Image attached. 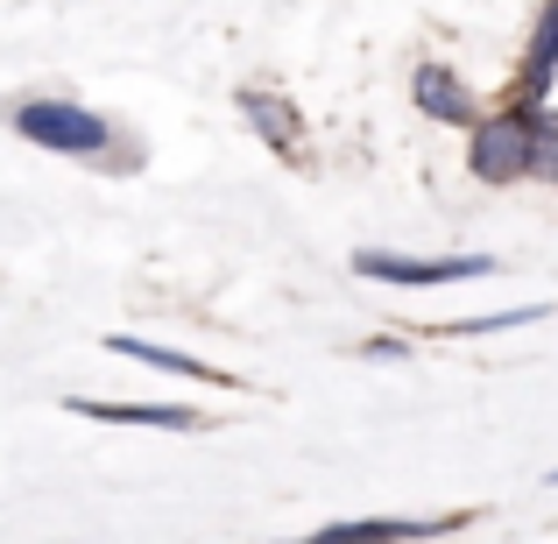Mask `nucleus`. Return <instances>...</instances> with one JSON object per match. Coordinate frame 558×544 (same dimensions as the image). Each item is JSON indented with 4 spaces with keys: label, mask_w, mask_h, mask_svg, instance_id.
Masks as SVG:
<instances>
[{
    "label": "nucleus",
    "mask_w": 558,
    "mask_h": 544,
    "mask_svg": "<svg viewBox=\"0 0 558 544\" xmlns=\"http://www.w3.org/2000/svg\"><path fill=\"white\" fill-rule=\"evenodd\" d=\"M551 78H558V8H545V14H537V28H531L523 78H517V107H545Z\"/></svg>",
    "instance_id": "nucleus-6"
},
{
    "label": "nucleus",
    "mask_w": 558,
    "mask_h": 544,
    "mask_svg": "<svg viewBox=\"0 0 558 544\" xmlns=\"http://www.w3.org/2000/svg\"><path fill=\"white\" fill-rule=\"evenodd\" d=\"M531 178H558V107H531Z\"/></svg>",
    "instance_id": "nucleus-10"
},
{
    "label": "nucleus",
    "mask_w": 558,
    "mask_h": 544,
    "mask_svg": "<svg viewBox=\"0 0 558 544\" xmlns=\"http://www.w3.org/2000/svg\"><path fill=\"white\" fill-rule=\"evenodd\" d=\"M14 128L28 142H43V149H64V156H99L113 142L107 121L93 107H71V99H28V107H14Z\"/></svg>",
    "instance_id": "nucleus-1"
},
{
    "label": "nucleus",
    "mask_w": 558,
    "mask_h": 544,
    "mask_svg": "<svg viewBox=\"0 0 558 544\" xmlns=\"http://www.w3.org/2000/svg\"><path fill=\"white\" fill-rule=\"evenodd\" d=\"M551 481H558V474H551Z\"/></svg>",
    "instance_id": "nucleus-11"
},
{
    "label": "nucleus",
    "mask_w": 558,
    "mask_h": 544,
    "mask_svg": "<svg viewBox=\"0 0 558 544\" xmlns=\"http://www.w3.org/2000/svg\"><path fill=\"white\" fill-rule=\"evenodd\" d=\"M460 517H354V523H326V531L298 537V544H417V537H438L452 531Z\"/></svg>",
    "instance_id": "nucleus-4"
},
{
    "label": "nucleus",
    "mask_w": 558,
    "mask_h": 544,
    "mask_svg": "<svg viewBox=\"0 0 558 544\" xmlns=\"http://www.w3.org/2000/svg\"><path fill=\"white\" fill-rule=\"evenodd\" d=\"M241 113H247V128H255V135H269L283 156L298 149V113H290L276 93H241Z\"/></svg>",
    "instance_id": "nucleus-9"
},
{
    "label": "nucleus",
    "mask_w": 558,
    "mask_h": 544,
    "mask_svg": "<svg viewBox=\"0 0 558 544\" xmlns=\"http://www.w3.org/2000/svg\"><path fill=\"white\" fill-rule=\"evenodd\" d=\"M78 418H99V424H156V432H198V410L184 403H93V396H71Z\"/></svg>",
    "instance_id": "nucleus-7"
},
{
    "label": "nucleus",
    "mask_w": 558,
    "mask_h": 544,
    "mask_svg": "<svg viewBox=\"0 0 558 544\" xmlns=\"http://www.w3.org/2000/svg\"><path fill=\"white\" fill-rule=\"evenodd\" d=\"M410 93H417V107L432 113V121H452V128H474V93H466L460 78H452L446 64H417V78H410Z\"/></svg>",
    "instance_id": "nucleus-5"
},
{
    "label": "nucleus",
    "mask_w": 558,
    "mask_h": 544,
    "mask_svg": "<svg viewBox=\"0 0 558 544\" xmlns=\"http://www.w3.org/2000/svg\"><path fill=\"white\" fill-rule=\"evenodd\" d=\"M113 354L121 361H142V367H156V375H184V382H219L205 361H191V354H178V347H156V340H135V333H113Z\"/></svg>",
    "instance_id": "nucleus-8"
},
{
    "label": "nucleus",
    "mask_w": 558,
    "mask_h": 544,
    "mask_svg": "<svg viewBox=\"0 0 558 544\" xmlns=\"http://www.w3.org/2000/svg\"><path fill=\"white\" fill-rule=\"evenodd\" d=\"M361 276L375 283H396V290H438V283H474V276H495L488 255H381V247H361L354 255Z\"/></svg>",
    "instance_id": "nucleus-2"
},
{
    "label": "nucleus",
    "mask_w": 558,
    "mask_h": 544,
    "mask_svg": "<svg viewBox=\"0 0 558 544\" xmlns=\"http://www.w3.org/2000/svg\"><path fill=\"white\" fill-rule=\"evenodd\" d=\"M474 178L481 184H509L531 178V107H502L495 121H474Z\"/></svg>",
    "instance_id": "nucleus-3"
}]
</instances>
